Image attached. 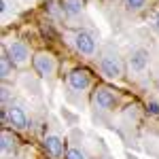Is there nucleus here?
Instances as JSON below:
<instances>
[{"instance_id": "1", "label": "nucleus", "mask_w": 159, "mask_h": 159, "mask_svg": "<svg viewBox=\"0 0 159 159\" xmlns=\"http://www.w3.org/2000/svg\"><path fill=\"white\" fill-rule=\"evenodd\" d=\"M100 68H102V74L108 76V79L121 76V61L115 53H104L102 60H100Z\"/></svg>"}, {"instance_id": "2", "label": "nucleus", "mask_w": 159, "mask_h": 159, "mask_svg": "<svg viewBox=\"0 0 159 159\" xmlns=\"http://www.w3.org/2000/svg\"><path fill=\"white\" fill-rule=\"evenodd\" d=\"M32 66H34V70H36L40 76H49V74H53V70H55V61H53V57H51L49 53H38V55H34Z\"/></svg>"}, {"instance_id": "3", "label": "nucleus", "mask_w": 159, "mask_h": 159, "mask_svg": "<svg viewBox=\"0 0 159 159\" xmlns=\"http://www.w3.org/2000/svg\"><path fill=\"white\" fill-rule=\"evenodd\" d=\"M115 93L110 91V89H104V87H100V89H96V93H93V104L98 106V108H104L108 110L115 106Z\"/></svg>"}, {"instance_id": "4", "label": "nucleus", "mask_w": 159, "mask_h": 159, "mask_svg": "<svg viewBox=\"0 0 159 159\" xmlns=\"http://www.w3.org/2000/svg\"><path fill=\"white\" fill-rule=\"evenodd\" d=\"M74 45H76V49L81 51L83 55H91L96 51V40H93L91 34H87V32H79L74 36Z\"/></svg>"}, {"instance_id": "5", "label": "nucleus", "mask_w": 159, "mask_h": 159, "mask_svg": "<svg viewBox=\"0 0 159 159\" xmlns=\"http://www.w3.org/2000/svg\"><path fill=\"white\" fill-rule=\"evenodd\" d=\"M68 83H70V87H72V89L83 91V89H87V87H89L91 79H89V72H87V70H72V72L68 74Z\"/></svg>"}, {"instance_id": "6", "label": "nucleus", "mask_w": 159, "mask_h": 159, "mask_svg": "<svg viewBox=\"0 0 159 159\" xmlns=\"http://www.w3.org/2000/svg\"><path fill=\"white\" fill-rule=\"evenodd\" d=\"M9 57H11L13 64H25V60H28V47L24 43L9 45Z\"/></svg>"}, {"instance_id": "7", "label": "nucleus", "mask_w": 159, "mask_h": 159, "mask_svg": "<svg viewBox=\"0 0 159 159\" xmlns=\"http://www.w3.org/2000/svg\"><path fill=\"white\" fill-rule=\"evenodd\" d=\"M147 61H148V53L144 49H134L132 51V55H129V66H132V70H136V72L144 70V68H147Z\"/></svg>"}, {"instance_id": "8", "label": "nucleus", "mask_w": 159, "mask_h": 159, "mask_svg": "<svg viewBox=\"0 0 159 159\" xmlns=\"http://www.w3.org/2000/svg\"><path fill=\"white\" fill-rule=\"evenodd\" d=\"M9 121H11V125H15V127H28V117H25V112L19 106H11L9 108Z\"/></svg>"}, {"instance_id": "9", "label": "nucleus", "mask_w": 159, "mask_h": 159, "mask_svg": "<svg viewBox=\"0 0 159 159\" xmlns=\"http://www.w3.org/2000/svg\"><path fill=\"white\" fill-rule=\"evenodd\" d=\"M45 148H47V153H49L51 157H60L61 153H64V142L57 136H47L45 138Z\"/></svg>"}, {"instance_id": "10", "label": "nucleus", "mask_w": 159, "mask_h": 159, "mask_svg": "<svg viewBox=\"0 0 159 159\" xmlns=\"http://www.w3.org/2000/svg\"><path fill=\"white\" fill-rule=\"evenodd\" d=\"M61 9H64L66 15L76 17V15H81V11H83V0H64L61 2Z\"/></svg>"}, {"instance_id": "11", "label": "nucleus", "mask_w": 159, "mask_h": 159, "mask_svg": "<svg viewBox=\"0 0 159 159\" xmlns=\"http://www.w3.org/2000/svg\"><path fill=\"white\" fill-rule=\"evenodd\" d=\"M11 70H13V61H11V57H0V76L2 79H7L9 74H11Z\"/></svg>"}, {"instance_id": "12", "label": "nucleus", "mask_w": 159, "mask_h": 159, "mask_svg": "<svg viewBox=\"0 0 159 159\" xmlns=\"http://www.w3.org/2000/svg\"><path fill=\"white\" fill-rule=\"evenodd\" d=\"M15 151V138H11V136L7 134H2V153H13Z\"/></svg>"}, {"instance_id": "13", "label": "nucleus", "mask_w": 159, "mask_h": 159, "mask_svg": "<svg viewBox=\"0 0 159 159\" xmlns=\"http://www.w3.org/2000/svg\"><path fill=\"white\" fill-rule=\"evenodd\" d=\"M144 2L147 0H125V7H127V11H140L144 7Z\"/></svg>"}, {"instance_id": "14", "label": "nucleus", "mask_w": 159, "mask_h": 159, "mask_svg": "<svg viewBox=\"0 0 159 159\" xmlns=\"http://www.w3.org/2000/svg\"><path fill=\"white\" fill-rule=\"evenodd\" d=\"M68 159H85V155L79 148H72V151H68Z\"/></svg>"}, {"instance_id": "15", "label": "nucleus", "mask_w": 159, "mask_h": 159, "mask_svg": "<svg viewBox=\"0 0 159 159\" xmlns=\"http://www.w3.org/2000/svg\"><path fill=\"white\" fill-rule=\"evenodd\" d=\"M148 112H151V115H159V104L151 102V104H148Z\"/></svg>"}, {"instance_id": "16", "label": "nucleus", "mask_w": 159, "mask_h": 159, "mask_svg": "<svg viewBox=\"0 0 159 159\" xmlns=\"http://www.w3.org/2000/svg\"><path fill=\"white\" fill-rule=\"evenodd\" d=\"M0 11H2V13L7 11V2H4V0H0Z\"/></svg>"}, {"instance_id": "17", "label": "nucleus", "mask_w": 159, "mask_h": 159, "mask_svg": "<svg viewBox=\"0 0 159 159\" xmlns=\"http://www.w3.org/2000/svg\"><path fill=\"white\" fill-rule=\"evenodd\" d=\"M157 85H159V74H157Z\"/></svg>"}, {"instance_id": "18", "label": "nucleus", "mask_w": 159, "mask_h": 159, "mask_svg": "<svg viewBox=\"0 0 159 159\" xmlns=\"http://www.w3.org/2000/svg\"><path fill=\"white\" fill-rule=\"evenodd\" d=\"M157 25H159V19H157Z\"/></svg>"}]
</instances>
